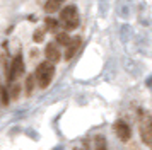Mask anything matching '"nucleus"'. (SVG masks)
I'll return each mask as SVG.
<instances>
[{"instance_id":"nucleus-1","label":"nucleus","mask_w":152,"mask_h":150,"mask_svg":"<svg viewBox=\"0 0 152 150\" xmlns=\"http://www.w3.org/2000/svg\"><path fill=\"white\" fill-rule=\"evenodd\" d=\"M58 24L62 26L63 31H74L80 24V14L75 5H65L60 9V17H58Z\"/></svg>"},{"instance_id":"nucleus-2","label":"nucleus","mask_w":152,"mask_h":150,"mask_svg":"<svg viewBox=\"0 0 152 150\" xmlns=\"http://www.w3.org/2000/svg\"><path fill=\"white\" fill-rule=\"evenodd\" d=\"M53 77H55V65L50 63V61H41L38 67H36L34 72V80L36 85L39 89H46L53 82Z\"/></svg>"},{"instance_id":"nucleus-3","label":"nucleus","mask_w":152,"mask_h":150,"mask_svg":"<svg viewBox=\"0 0 152 150\" xmlns=\"http://www.w3.org/2000/svg\"><path fill=\"white\" fill-rule=\"evenodd\" d=\"M138 125H140V140L145 147L152 145V119L149 111L138 109Z\"/></svg>"},{"instance_id":"nucleus-4","label":"nucleus","mask_w":152,"mask_h":150,"mask_svg":"<svg viewBox=\"0 0 152 150\" xmlns=\"http://www.w3.org/2000/svg\"><path fill=\"white\" fill-rule=\"evenodd\" d=\"M24 70H26L24 58H22L21 51H19V53L12 58V61H10V65H9V68H7V84L19 80V77L24 75Z\"/></svg>"},{"instance_id":"nucleus-5","label":"nucleus","mask_w":152,"mask_h":150,"mask_svg":"<svg viewBox=\"0 0 152 150\" xmlns=\"http://www.w3.org/2000/svg\"><path fill=\"white\" fill-rule=\"evenodd\" d=\"M113 130H115V133H116L118 140L123 143H128L132 138V128L130 125L126 121H123V119H116L115 121V125H113Z\"/></svg>"},{"instance_id":"nucleus-6","label":"nucleus","mask_w":152,"mask_h":150,"mask_svg":"<svg viewBox=\"0 0 152 150\" xmlns=\"http://www.w3.org/2000/svg\"><path fill=\"white\" fill-rule=\"evenodd\" d=\"M45 56H46V61L50 63H58V61L62 60V53H60V46L56 44L55 41H50L46 43V46H45Z\"/></svg>"},{"instance_id":"nucleus-7","label":"nucleus","mask_w":152,"mask_h":150,"mask_svg":"<svg viewBox=\"0 0 152 150\" xmlns=\"http://www.w3.org/2000/svg\"><path fill=\"white\" fill-rule=\"evenodd\" d=\"M80 44H82V38L80 36H74V38H70L69 44H67V50H65V55H63V58L67 61H70L74 56L77 55V51H79V48H80Z\"/></svg>"},{"instance_id":"nucleus-8","label":"nucleus","mask_w":152,"mask_h":150,"mask_svg":"<svg viewBox=\"0 0 152 150\" xmlns=\"http://www.w3.org/2000/svg\"><path fill=\"white\" fill-rule=\"evenodd\" d=\"M63 2H65V0H46V4H45V12L46 14L58 12V10L62 9Z\"/></svg>"},{"instance_id":"nucleus-9","label":"nucleus","mask_w":152,"mask_h":150,"mask_svg":"<svg viewBox=\"0 0 152 150\" xmlns=\"http://www.w3.org/2000/svg\"><path fill=\"white\" fill-rule=\"evenodd\" d=\"M58 29H60L58 19H55V17H46L45 19V31L46 33H56Z\"/></svg>"},{"instance_id":"nucleus-10","label":"nucleus","mask_w":152,"mask_h":150,"mask_svg":"<svg viewBox=\"0 0 152 150\" xmlns=\"http://www.w3.org/2000/svg\"><path fill=\"white\" fill-rule=\"evenodd\" d=\"M70 41V34L67 31H56L55 33V43L58 46H67Z\"/></svg>"},{"instance_id":"nucleus-11","label":"nucleus","mask_w":152,"mask_h":150,"mask_svg":"<svg viewBox=\"0 0 152 150\" xmlns=\"http://www.w3.org/2000/svg\"><path fill=\"white\" fill-rule=\"evenodd\" d=\"M34 89H36L34 75L29 74L28 77H26V95H28V97H31V95H33V92H34Z\"/></svg>"},{"instance_id":"nucleus-12","label":"nucleus","mask_w":152,"mask_h":150,"mask_svg":"<svg viewBox=\"0 0 152 150\" xmlns=\"http://www.w3.org/2000/svg\"><path fill=\"white\" fill-rule=\"evenodd\" d=\"M94 150H108V142H106L104 135L94 136Z\"/></svg>"},{"instance_id":"nucleus-13","label":"nucleus","mask_w":152,"mask_h":150,"mask_svg":"<svg viewBox=\"0 0 152 150\" xmlns=\"http://www.w3.org/2000/svg\"><path fill=\"white\" fill-rule=\"evenodd\" d=\"M9 85H10V89L7 90L9 97H10V99H19V94H21V85H19V82H17V80L10 82Z\"/></svg>"},{"instance_id":"nucleus-14","label":"nucleus","mask_w":152,"mask_h":150,"mask_svg":"<svg viewBox=\"0 0 152 150\" xmlns=\"http://www.w3.org/2000/svg\"><path fill=\"white\" fill-rule=\"evenodd\" d=\"M45 34H46L45 27H38L34 31V34H33V41H34V43H43V41H45Z\"/></svg>"},{"instance_id":"nucleus-15","label":"nucleus","mask_w":152,"mask_h":150,"mask_svg":"<svg viewBox=\"0 0 152 150\" xmlns=\"http://www.w3.org/2000/svg\"><path fill=\"white\" fill-rule=\"evenodd\" d=\"M0 101H2V104H4V106H9V102H10V97H9L7 89L2 87V85H0Z\"/></svg>"},{"instance_id":"nucleus-16","label":"nucleus","mask_w":152,"mask_h":150,"mask_svg":"<svg viewBox=\"0 0 152 150\" xmlns=\"http://www.w3.org/2000/svg\"><path fill=\"white\" fill-rule=\"evenodd\" d=\"M130 150H138V149H137V147H132V149H130Z\"/></svg>"},{"instance_id":"nucleus-17","label":"nucleus","mask_w":152,"mask_h":150,"mask_svg":"<svg viewBox=\"0 0 152 150\" xmlns=\"http://www.w3.org/2000/svg\"><path fill=\"white\" fill-rule=\"evenodd\" d=\"M75 150H79V149H75Z\"/></svg>"}]
</instances>
